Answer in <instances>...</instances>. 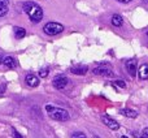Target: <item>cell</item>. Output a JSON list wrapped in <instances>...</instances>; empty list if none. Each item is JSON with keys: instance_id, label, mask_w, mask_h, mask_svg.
Masks as SVG:
<instances>
[{"instance_id": "cell-1", "label": "cell", "mask_w": 148, "mask_h": 138, "mask_svg": "<svg viewBox=\"0 0 148 138\" xmlns=\"http://www.w3.org/2000/svg\"><path fill=\"white\" fill-rule=\"evenodd\" d=\"M23 10H25L26 14L30 17V20L33 21L34 23L40 22L42 18H43V10L34 1H26L25 4H23Z\"/></svg>"}, {"instance_id": "cell-2", "label": "cell", "mask_w": 148, "mask_h": 138, "mask_svg": "<svg viewBox=\"0 0 148 138\" xmlns=\"http://www.w3.org/2000/svg\"><path fill=\"white\" fill-rule=\"evenodd\" d=\"M46 110H47L48 116L52 120H56V121H68L69 120V113L65 110H62V108L53 107V106H47Z\"/></svg>"}, {"instance_id": "cell-3", "label": "cell", "mask_w": 148, "mask_h": 138, "mask_svg": "<svg viewBox=\"0 0 148 138\" xmlns=\"http://www.w3.org/2000/svg\"><path fill=\"white\" fill-rule=\"evenodd\" d=\"M43 30L47 35H57V34H60L64 30V26L59 22H48L44 25Z\"/></svg>"}, {"instance_id": "cell-4", "label": "cell", "mask_w": 148, "mask_h": 138, "mask_svg": "<svg viewBox=\"0 0 148 138\" xmlns=\"http://www.w3.org/2000/svg\"><path fill=\"white\" fill-rule=\"evenodd\" d=\"M94 74H97V76H105V77H112L113 72L112 69L109 68V65H99L94 69Z\"/></svg>"}, {"instance_id": "cell-5", "label": "cell", "mask_w": 148, "mask_h": 138, "mask_svg": "<svg viewBox=\"0 0 148 138\" xmlns=\"http://www.w3.org/2000/svg\"><path fill=\"white\" fill-rule=\"evenodd\" d=\"M126 70L129 72L131 77L136 76V72H138V61L136 59H130L126 61Z\"/></svg>"}, {"instance_id": "cell-6", "label": "cell", "mask_w": 148, "mask_h": 138, "mask_svg": "<svg viewBox=\"0 0 148 138\" xmlns=\"http://www.w3.org/2000/svg\"><path fill=\"white\" fill-rule=\"evenodd\" d=\"M52 85H53L55 89L61 90V89H64V87L68 85V78L65 76H57V77H55V78H53Z\"/></svg>"}, {"instance_id": "cell-7", "label": "cell", "mask_w": 148, "mask_h": 138, "mask_svg": "<svg viewBox=\"0 0 148 138\" xmlns=\"http://www.w3.org/2000/svg\"><path fill=\"white\" fill-rule=\"evenodd\" d=\"M101 120H103V123H104L109 129H112V130H118V128H120V124H118L116 120H113L112 117H109V116H103Z\"/></svg>"}, {"instance_id": "cell-8", "label": "cell", "mask_w": 148, "mask_h": 138, "mask_svg": "<svg viewBox=\"0 0 148 138\" xmlns=\"http://www.w3.org/2000/svg\"><path fill=\"white\" fill-rule=\"evenodd\" d=\"M25 82H26V85H27V86L36 87L39 85V78L35 76V74L29 73V74H26V77H25Z\"/></svg>"}, {"instance_id": "cell-9", "label": "cell", "mask_w": 148, "mask_h": 138, "mask_svg": "<svg viewBox=\"0 0 148 138\" xmlns=\"http://www.w3.org/2000/svg\"><path fill=\"white\" fill-rule=\"evenodd\" d=\"M138 76L140 79H148V64H142L138 68Z\"/></svg>"}, {"instance_id": "cell-10", "label": "cell", "mask_w": 148, "mask_h": 138, "mask_svg": "<svg viewBox=\"0 0 148 138\" xmlns=\"http://www.w3.org/2000/svg\"><path fill=\"white\" fill-rule=\"evenodd\" d=\"M120 112L122 113L123 116H126V117H130V119L138 117V112H136V111H134V110H130V108H122Z\"/></svg>"}, {"instance_id": "cell-11", "label": "cell", "mask_w": 148, "mask_h": 138, "mask_svg": "<svg viewBox=\"0 0 148 138\" xmlns=\"http://www.w3.org/2000/svg\"><path fill=\"white\" fill-rule=\"evenodd\" d=\"M122 23H123V20H122V17H121L120 14H114L112 17V25L113 26L120 28V26H122Z\"/></svg>"}, {"instance_id": "cell-12", "label": "cell", "mask_w": 148, "mask_h": 138, "mask_svg": "<svg viewBox=\"0 0 148 138\" xmlns=\"http://www.w3.org/2000/svg\"><path fill=\"white\" fill-rule=\"evenodd\" d=\"M3 64H4L7 68L12 69V68H14L16 63H14V59H13V57L7 56V57H4V60H3Z\"/></svg>"}, {"instance_id": "cell-13", "label": "cell", "mask_w": 148, "mask_h": 138, "mask_svg": "<svg viewBox=\"0 0 148 138\" xmlns=\"http://www.w3.org/2000/svg\"><path fill=\"white\" fill-rule=\"evenodd\" d=\"M70 70H72V73H74V74H84L87 72V67L79 65V67H73Z\"/></svg>"}, {"instance_id": "cell-14", "label": "cell", "mask_w": 148, "mask_h": 138, "mask_svg": "<svg viewBox=\"0 0 148 138\" xmlns=\"http://www.w3.org/2000/svg\"><path fill=\"white\" fill-rule=\"evenodd\" d=\"M25 34H26L25 29H22V28H16V29H14V35H16V38L21 39V38H23V37H25Z\"/></svg>"}, {"instance_id": "cell-15", "label": "cell", "mask_w": 148, "mask_h": 138, "mask_svg": "<svg viewBox=\"0 0 148 138\" xmlns=\"http://www.w3.org/2000/svg\"><path fill=\"white\" fill-rule=\"evenodd\" d=\"M72 138H87V137L82 132H74V133H72Z\"/></svg>"}, {"instance_id": "cell-16", "label": "cell", "mask_w": 148, "mask_h": 138, "mask_svg": "<svg viewBox=\"0 0 148 138\" xmlns=\"http://www.w3.org/2000/svg\"><path fill=\"white\" fill-rule=\"evenodd\" d=\"M48 73H49V69L44 68V69H42V70L39 72V76H40V78H46V77L48 76Z\"/></svg>"}, {"instance_id": "cell-17", "label": "cell", "mask_w": 148, "mask_h": 138, "mask_svg": "<svg viewBox=\"0 0 148 138\" xmlns=\"http://www.w3.org/2000/svg\"><path fill=\"white\" fill-rule=\"evenodd\" d=\"M8 12V7H5V5H1L0 4V17H3V16H5Z\"/></svg>"}, {"instance_id": "cell-18", "label": "cell", "mask_w": 148, "mask_h": 138, "mask_svg": "<svg viewBox=\"0 0 148 138\" xmlns=\"http://www.w3.org/2000/svg\"><path fill=\"white\" fill-rule=\"evenodd\" d=\"M113 85H114V86H120V87H122V89H125V86H126L125 82H122V81H116Z\"/></svg>"}, {"instance_id": "cell-19", "label": "cell", "mask_w": 148, "mask_h": 138, "mask_svg": "<svg viewBox=\"0 0 148 138\" xmlns=\"http://www.w3.org/2000/svg\"><path fill=\"white\" fill-rule=\"evenodd\" d=\"M0 4H1V5H5V7H8V5H9V0H0Z\"/></svg>"}, {"instance_id": "cell-20", "label": "cell", "mask_w": 148, "mask_h": 138, "mask_svg": "<svg viewBox=\"0 0 148 138\" xmlns=\"http://www.w3.org/2000/svg\"><path fill=\"white\" fill-rule=\"evenodd\" d=\"M5 87H7V85H5V83L0 85V94H3V92L5 91Z\"/></svg>"}, {"instance_id": "cell-21", "label": "cell", "mask_w": 148, "mask_h": 138, "mask_svg": "<svg viewBox=\"0 0 148 138\" xmlns=\"http://www.w3.org/2000/svg\"><path fill=\"white\" fill-rule=\"evenodd\" d=\"M143 134L146 136L147 138H148V128H146V129H143Z\"/></svg>"}, {"instance_id": "cell-22", "label": "cell", "mask_w": 148, "mask_h": 138, "mask_svg": "<svg viewBox=\"0 0 148 138\" xmlns=\"http://www.w3.org/2000/svg\"><path fill=\"white\" fill-rule=\"evenodd\" d=\"M118 1H121V3H130L131 0H118Z\"/></svg>"}, {"instance_id": "cell-23", "label": "cell", "mask_w": 148, "mask_h": 138, "mask_svg": "<svg viewBox=\"0 0 148 138\" xmlns=\"http://www.w3.org/2000/svg\"><path fill=\"white\" fill-rule=\"evenodd\" d=\"M3 60H4V59H3V56L0 55V64H3Z\"/></svg>"}, {"instance_id": "cell-24", "label": "cell", "mask_w": 148, "mask_h": 138, "mask_svg": "<svg viewBox=\"0 0 148 138\" xmlns=\"http://www.w3.org/2000/svg\"><path fill=\"white\" fill-rule=\"evenodd\" d=\"M143 1H144V3H147V4H148V0H143Z\"/></svg>"}, {"instance_id": "cell-25", "label": "cell", "mask_w": 148, "mask_h": 138, "mask_svg": "<svg viewBox=\"0 0 148 138\" xmlns=\"http://www.w3.org/2000/svg\"><path fill=\"white\" fill-rule=\"evenodd\" d=\"M92 138H99V137H96V136H94V137H92Z\"/></svg>"}, {"instance_id": "cell-26", "label": "cell", "mask_w": 148, "mask_h": 138, "mask_svg": "<svg viewBox=\"0 0 148 138\" xmlns=\"http://www.w3.org/2000/svg\"><path fill=\"white\" fill-rule=\"evenodd\" d=\"M122 138H127V137H122Z\"/></svg>"}, {"instance_id": "cell-27", "label": "cell", "mask_w": 148, "mask_h": 138, "mask_svg": "<svg viewBox=\"0 0 148 138\" xmlns=\"http://www.w3.org/2000/svg\"><path fill=\"white\" fill-rule=\"evenodd\" d=\"M147 37H148V31H147Z\"/></svg>"}]
</instances>
